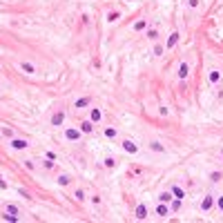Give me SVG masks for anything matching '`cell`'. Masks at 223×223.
Segmentation results:
<instances>
[{
	"mask_svg": "<svg viewBox=\"0 0 223 223\" xmlns=\"http://www.w3.org/2000/svg\"><path fill=\"white\" fill-rule=\"evenodd\" d=\"M62 123H65V112L58 110V112L54 114V116H51V125H54V127H60Z\"/></svg>",
	"mask_w": 223,
	"mask_h": 223,
	"instance_id": "6da1fadb",
	"label": "cell"
},
{
	"mask_svg": "<svg viewBox=\"0 0 223 223\" xmlns=\"http://www.w3.org/2000/svg\"><path fill=\"white\" fill-rule=\"evenodd\" d=\"M123 150L125 152H127V154H136V152H139V145H136V143L134 141H123Z\"/></svg>",
	"mask_w": 223,
	"mask_h": 223,
	"instance_id": "7a4b0ae2",
	"label": "cell"
},
{
	"mask_svg": "<svg viewBox=\"0 0 223 223\" xmlns=\"http://www.w3.org/2000/svg\"><path fill=\"white\" fill-rule=\"evenodd\" d=\"M11 147H14V150H27L29 143H27L25 139H14V141H11Z\"/></svg>",
	"mask_w": 223,
	"mask_h": 223,
	"instance_id": "3957f363",
	"label": "cell"
},
{
	"mask_svg": "<svg viewBox=\"0 0 223 223\" xmlns=\"http://www.w3.org/2000/svg\"><path fill=\"white\" fill-rule=\"evenodd\" d=\"M134 214H136V219H145V216H147V208L143 203H139V205H136V210H134Z\"/></svg>",
	"mask_w": 223,
	"mask_h": 223,
	"instance_id": "277c9868",
	"label": "cell"
},
{
	"mask_svg": "<svg viewBox=\"0 0 223 223\" xmlns=\"http://www.w3.org/2000/svg\"><path fill=\"white\" fill-rule=\"evenodd\" d=\"M65 136H67V141H78L81 139V129H67Z\"/></svg>",
	"mask_w": 223,
	"mask_h": 223,
	"instance_id": "5b68a950",
	"label": "cell"
},
{
	"mask_svg": "<svg viewBox=\"0 0 223 223\" xmlns=\"http://www.w3.org/2000/svg\"><path fill=\"white\" fill-rule=\"evenodd\" d=\"M100 118H103V112L98 110V107H94V110H91V116H89V121H91V123H100Z\"/></svg>",
	"mask_w": 223,
	"mask_h": 223,
	"instance_id": "8992f818",
	"label": "cell"
},
{
	"mask_svg": "<svg viewBox=\"0 0 223 223\" xmlns=\"http://www.w3.org/2000/svg\"><path fill=\"white\" fill-rule=\"evenodd\" d=\"M187 74H190V65H187V62H181V67H179V78H187Z\"/></svg>",
	"mask_w": 223,
	"mask_h": 223,
	"instance_id": "52a82bcc",
	"label": "cell"
},
{
	"mask_svg": "<svg viewBox=\"0 0 223 223\" xmlns=\"http://www.w3.org/2000/svg\"><path fill=\"white\" fill-rule=\"evenodd\" d=\"M81 132H85V134L94 132V123H91V121H83L81 123Z\"/></svg>",
	"mask_w": 223,
	"mask_h": 223,
	"instance_id": "ba28073f",
	"label": "cell"
},
{
	"mask_svg": "<svg viewBox=\"0 0 223 223\" xmlns=\"http://www.w3.org/2000/svg\"><path fill=\"white\" fill-rule=\"evenodd\" d=\"M170 192H172V194H174L176 199H185V192H183V190H181L179 185H172V187H170Z\"/></svg>",
	"mask_w": 223,
	"mask_h": 223,
	"instance_id": "9c48e42d",
	"label": "cell"
},
{
	"mask_svg": "<svg viewBox=\"0 0 223 223\" xmlns=\"http://www.w3.org/2000/svg\"><path fill=\"white\" fill-rule=\"evenodd\" d=\"M176 40H179V33H176V31H174V33H172V36H170V38H167V43H165V47H167V49H172V47H174V45H176Z\"/></svg>",
	"mask_w": 223,
	"mask_h": 223,
	"instance_id": "30bf717a",
	"label": "cell"
},
{
	"mask_svg": "<svg viewBox=\"0 0 223 223\" xmlns=\"http://www.w3.org/2000/svg\"><path fill=\"white\" fill-rule=\"evenodd\" d=\"M210 208H212V196H205L203 201H201V210H203V212H208Z\"/></svg>",
	"mask_w": 223,
	"mask_h": 223,
	"instance_id": "8fae6325",
	"label": "cell"
},
{
	"mask_svg": "<svg viewBox=\"0 0 223 223\" xmlns=\"http://www.w3.org/2000/svg\"><path fill=\"white\" fill-rule=\"evenodd\" d=\"M156 214H158V216H167V214H170V208H167L165 203H161V205L156 208Z\"/></svg>",
	"mask_w": 223,
	"mask_h": 223,
	"instance_id": "7c38bea8",
	"label": "cell"
},
{
	"mask_svg": "<svg viewBox=\"0 0 223 223\" xmlns=\"http://www.w3.org/2000/svg\"><path fill=\"white\" fill-rule=\"evenodd\" d=\"M158 201H161V203H170V201H172V192H161V194H158Z\"/></svg>",
	"mask_w": 223,
	"mask_h": 223,
	"instance_id": "4fadbf2b",
	"label": "cell"
},
{
	"mask_svg": "<svg viewBox=\"0 0 223 223\" xmlns=\"http://www.w3.org/2000/svg\"><path fill=\"white\" fill-rule=\"evenodd\" d=\"M20 69H22V72H27V74H36V69H33L31 62H20Z\"/></svg>",
	"mask_w": 223,
	"mask_h": 223,
	"instance_id": "5bb4252c",
	"label": "cell"
},
{
	"mask_svg": "<svg viewBox=\"0 0 223 223\" xmlns=\"http://www.w3.org/2000/svg\"><path fill=\"white\" fill-rule=\"evenodd\" d=\"M69 183H72V176H67V174L58 176V185H69Z\"/></svg>",
	"mask_w": 223,
	"mask_h": 223,
	"instance_id": "9a60e30c",
	"label": "cell"
},
{
	"mask_svg": "<svg viewBox=\"0 0 223 223\" xmlns=\"http://www.w3.org/2000/svg\"><path fill=\"white\" fill-rule=\"evenodd\" d=\"M85 105H89V98H78V100H76V107H78V110H83Z\"/></svg>",
	"mask_w": 223,
	"mask_h": 223,
	"instance_id": "2e32d148",
	"label": "cell"
},
{
	"mask_svg": "<svg viewBox=\"0 0 223 223\" xmlns=\"http://www.w3.org/2000/svg\"><path fill=\"white\" fill-rule=\"evenodd\" d=\"M219 78H221L219 72H210V83H219Z\"/></svg>",
	"mask_w": 223,
	"mask_h": 223,
	"instance_id": "e0dca14e",
	"label": "cell"
},
{
	"mask_svg": "<svg viewBox=\"0 0 223 223\" xmlns=\"http://www.w3.org/2000/svg\"><path fill=\"white\" fill-rule=\"evenodd\" d=\"M105 136H107V139H116V129H114V127H107V129H105Z\"/></svg>",
	"mask_w": 223,
	"mask_h": 223,
	"instance_id": "ac0fdd59",
	"label": "cell"
},
{
	"mask_svg": "<svg viewBox=\"0 0 223 223\" xmlns=\"http://www.w3.org/2000/svg\"><path fill=\"white\" fill-rule=\"evenodd\" d=\"M74 199H76V201H85V192L83 190H76V192H74Z\"/></svg>",
	"mask_w": 223,
	"mask_h": 223,
	"instance_id": "d6986e66",
	"label": "cell"
},
{
	"mask_svg": "<svg viewBox=\"0 0 223 223\" xmlns=\"http://www.w3.org/2000/svg\"><path fill=\"white\" fill-rule=\"evenodd\" d=\"M150 145H152V150H156V152H165V147L161 145V143H156V141H154V143H150Z\"/></svg>",
	"mask_w": 223,
	"mask_h": 223,
	"instance_id": "ffe728a7",
	"label": "cell"
},
{
	"mask_svg": "<svg viewBox=\"0 0 223 223\" xmlns=\"http://www.w3.org/2000/svg\"><path fill=\"white\" fill-rule=\"evenodd\" d=\"M116 18H121V14H118V11H112V14L107 16V20H110V22H114Z\"/></svg>",
	"mask_w": 223,
	"mask_h": 223,
	"instance_id": "44dd1931",
	"label": "cell"
},
{
	"mask_svg": "<svg viewBox=\"0 0 223 223\" xmlns=\"http://www.w3.org/2000/svg\"><path fill=\"white\" fill-rule=\"evenodd\" d=\"M156 36H158L156 29H150V31H147V38H150V40H156Z\"/></svg>",
	"mask_w": 223,
	"mask_h": 223,
	"instance_id": "7402d4cb",
	"label": "cell"
},
{
	"mask_svg": "<svg viewBox=\"0 0 223 223\" xmlns=\"http://www.w3.org/2000/svg\"><path fill=\"white\" fill-rule=\"evenodd\" d=\"M16 212H18V208H16V205H9V208H7V214H16Z\"/></svg>",
	"mask_w": 223,
	"mask_h": 223,
	"instance_id": "603a6c76",
	"label": "cell"
},
{
	"mask_svg": "<svg viewBox=\"0 0 223 223\" xmlns=\"http://www.w3.org/2000/svg\"><path fill=\"white\" fill-rule=\"evenodd\" d=\"M105 165H107V167H114V165H116V161H114V158H105Z\"/></svg>",
	"mask_w": 223,
	"mask_h": 223,
	"instance_id": "cb8c5ba5",
	"label": "cell"
},
{
	"mask_svg": "<svg viewBox=\"0 0 223 223\" xmlns=\"http://www.w3.org/2000/svg\"><path fill=\"white\" fill-rule=\"evenodd\" d=\"M143 27H145V20H139V22L134 25V29H143Z\"/></svg>",
	"mask_w": 223,
	"mask_h": 223,
	"instance_id": "d4e9b609",
	"label": "cell"
},
{
	"mask_svg": "<svg viewBox=\"0 0 223 223\" xmlns=\"http://www.w3.org/2000/svg\"><path fill=\"white\" fill-rule=\"evenodd\" d=\"M2 134H5V136H9V139H11V136H14V132H11L9 127H5V129H2Z\"/></svg>",
	"mask_w": 223,
	"mask_h": 223,
	"instance_id": "484cf974",
	"label": "cell"
},
{
	"mask_svg": "<svg viewBox=\"0 0 223 223\" xmlns=\"http://www.w3.org/2000/svg\"><path fill=\"white\" fill-rule=\"evenodd\" d=\"M163 54V47H154V56H161Z\"/></svg>",
	"mask_w": 223,
	"mask_h": 223,
	"instance_id": "4316f807",
	"label": "cell"
},
{
	"mask_svg": "<svg viewBox=\"0 0 223 223\" xmlns=\"http://www.w3.org/2000/svg\"><path fill=\"white\" fill-rule=\"evenodd\" d=\"M179 201H181V199H176V201H174V203H172V208H170V210H179V205H181V203H179Z\"/></svg>",
	"mask_w": 223,
	"mask_h": 223,
	"instance_id": "83f0119b",
	"label": "cell"
},
{
	"mask_svg": "<svg viewBox=\"0 0 223 223\" xmlns=\"http://www.w3.org/2000/svg\"><path fill=\"white\" fill-rule=\"evenodd\" d=\"M187 5L190 7H199V0H187Z\"/></svg>",
	"mask_w": 223,
	"mask_h": 223,
	"instance_id": "f1b7e54d",
	"label": "cell"
},
{
	"mask_svg": "<svg viewBox=\"0 0 223 223\" xmlns=\"http://www.w3.org/2000/svg\"><path fill=\"white\" fill-rule=\"evenodd\" d=\"M0 187H2V190H7V183H5L2 179H0Z\"/></svg>",
	"mask_w": 223,
	"mask_h": 223,
	"instance_id": "f546056e",
	"label": "cell"
},
{
	"mask_svg": "<svg viewBox=\"0 0 223 223\" xmlns=\"http://www.w3.org/2000/svg\"><path fill=\"white\" fill-rule=\"evenodd\" d=\"M219 208L223 210V196H219Z\"/></svg>",
	"mask_w": 223,
	"mask_h": 223,
	"instance_id": "4dcf8cb0",
	"label": "cell"
}]
</instances>
